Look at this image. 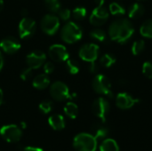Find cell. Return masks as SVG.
<instances>
[{
  "instance_id": "52a82bcc",
  "label": "cell",
  "mask_w": 152,
  "mask_h": 151,
  "mask_svg": "<svg viewBox=\"0 0 152 151\" xmlns=\"http://www.w3.org/2000/svg\"><path fill=\"white\" fill-rule=\"evenodd\" d=\"M41 29L49 36L54 35L60 27V20L53 14H46L41 20Z\"/></svg>"
},
{
  "instance_id": "ee69618b",
  "label": "cell",
  "mask_w": 152,
  "mask_h": 151,
  "mask_svg": "<svg viewBox=\"0 0 152 151\" xmlns=\"http://www.w3.org/2000/svg\"><path fill=\"white\" fill-rule=\"evenodd\" d=\"M139 1H146V0H139Z\"/></svg>"
},
{
  "instance_id": "7c38bea8",
  "label": "cell",
  "mask_w": 152,
  "mask_h": 151,
  "mask_svg": "<svg viewBox=\"0 0 152 151\" xmlns=\"http://www.w3.org/2000/svg\"><path fill=\"white\" fill-rule=\"evenodd\" d=\"M109 19V12L103 6H97L90 15V22L94 26H102Z\"/></svg>"
},
{
  "instance_id": "7a4b0ae2",
  "label": "cell",
  "mask_w": 152,
  "mask_h": 151,
  "mask_svg": "<svg viewBox=\"0 0 152 151\" xmlns=\"http://www.w3.org/2000/svg\"><path fill=\"white\" fill-rule=\"evenodd\" d=\"M73 147L77 151H95L97 140L90 133H82L75 136Z\"/></svg>"
},
{
  "instance_id": "44dd1931",
  "label": "cell",
  "mask_w": 152,
  "mask_h": 151,
  "mask_svg": "<svg viewBox=\"0 0 152 151\" xmlns=\"http://www.w3.org/2000/svg\"><path fill=\"white\" fill-rule=\"evenodd\" d=\"M64 113L71 119H75L78 114V108L74 102H68L64 107Z\"/></svg>"
},
{
  "instance_id": "cb8c5ba5",
  "label": "cell",
  "mask_w": 152,
  "mask_h": 151,
  "mask_svg": "<svg viewBox=\"0 0 152 151\" xmlns=\"http://www.w3.org/2000/svg\"><path fill=\"white\" fill-rule=\"evenodd\" d=\"M45 6L52 12H57L61 9V3L59 0H45Z\"/></svg>"
},
{
  "instance_id": "74e56055",
  "label": "cell",
  "mask_w": 152,
  "mask_h": 151,
  "mask_svg": "<svg viewBox=\"0 0 152 151\" xmlns=\"http://www.w3.org/2000/svg\"><path fill=\"white\" fill-rule=\"evenodd\" d=\"M95 2H96V4H98V6H103L105 0H95Z\"/></svg>"
},
{
  "instance_id": "9a60e30c",
  "label": "cell",
  "mask_w": 152,
  "mask_h": 151,
  "mask_svg": "<svg viewBox=\"0 0 152 151\" xmlns=\"http://www.w3.org/2000/svg\"><path fill=\"white\" fill-rule=\"evenodd\" d=\"M0 48L8 54H12L17 53L20 48V44L19 40L12 36H8L0 42Z\"/></svg>"
},
{
  "instance_id": "4dcf8cb0",
  "label": "cell",
  "mask_w": 152,
  "mask_h": 151,
  "mask_svg": "<svg viewBox=\"0 0 152 151\" xmlns=\"http://www.w3.org/2000/svg\"><path fill=\"white\" fill-rule=\"evenodd\" d=\"M142 73L143 75L151 79L152 78V62L151 61H146L142 65Z\"/></svg>"
},
{
  "instance_id": "30bf717a",
  "label": "cell",
  "mask_w": 152,
  "mask_h": 151,
  "mask_svg": "<svg viewBox=\"0 0 152 151\" xmlns=\"http://www.w3.org/2000/svg\"><path fill=\"white\" fill-rule=\"evenodd\" d=\"M110 103L107 100H105L104 98H98L96 99L92 106V110L93 113L99 117L102 122H105L106 121V117L110 111Z\"/></svg>"
},
{
  "instance_id": "ac0fdd59",
  "label": "cell",
  "mask_w": 152,
  "mask_h": 151,
  "mask_svg": "<svg viewBox=\"0 0 152 151\" xmlns=\"http://www.w3.org/2000/svg\"><path fill=\"white\" fill-rule=\"evenodd\" d=\"M49 84H50V79L46 74H39L32 81L33 86L38 90L45 89L49 85Z\"/></svg>"
},
{
  "instance_id": "d6986e66",
  "label": "cell",
  "mask_w": 152,
  "mask_h": 151,
  "mask_svg": "<svg viewBox=\"0 0 152 151\" xmlns=\"http://www.w3.org/2000/svg\"><path fill=\"white\" fill-rule=\"evenodd\" d=\"M144 12H145L144 6L140 3H134L130 6L128 15L129 18L131 19H139L144 14Z\"/></svg>"
},
{
  "instance_id": "5bb4252c",
  "label": "cell",
  "mask_w": 152,
  "mask_h": 151,
  "mask_svg": "<svg viewBox=\"0 0 152 151\" xmlns=\"http://www.w3.org/2000/svg\"><path fill=\"white\" fill-rule=\"evenodd\" d=\"M140 100L133 97L127 93H120L116 97V104L121 109H128L134 107Z\"/></svg>"
},
{
  "instance_id": "ab89813d",
  "label": "cell",
  "mask_w": 152,
  "mask_h": 151,
  "mask_svg": "<svg viewBox=\"0 0 152 151\" xmlns=\"http://www.w3.org/2000/svg\"><path fill=\"white\" fill-rule=\"evenodd\" d=\"M28 13V12L27 10H25V9H23V10L21 11V15H23V16H26Z\"/></svg>"
},
{
  "instance_id": "83f0119b",
  "label": "cell",
  "mask_w": 152,
  "mask_h": 151,
  "mask_svg": "<svg viewBox=\"0 0 152 151\" xmlns=\"http://www.w3.org/2000/svg\"><path fill=\"white\" fill-rule=\"evenodd\" d=\"M90 36L99 42H104L106 40V33L104 30L101 28H95L93 29L90 32Z\"/></svg>"
},
{
  "instance_id": "ba28073f",
  "label": "cell",
  "mask_w": 152,
  "mask_h": 151,
  "mask_svg": "<svg viewBox=\"0 0 152 151\" xmlns=\"http://www.w3.org/2000/svg\"><path fill=\"white\" fill-rule=\"evenodd\" d=\"M36 22L33 19L28 17H24L19 23V35L22 39H28L31 37L36 31Z\"/></svg>"
},
{
  "instance_id": "f1b7e54d",
  "label": "cell",
  "mask_w": 152,
  "mask_h": 151,
  "mask_svg": "<svg viewBox=\"0 0 152 151\" xmlns=\"http://www.w3.org/2000/svg\"><path fill=\"white\" fill-rule=\"evenodd\" d=\"M86 9L83 6H79V7H76L73 11H72V16L75 20H82L86 18Z\"/></svg>"
},
{
  "instance_id": "d4e9b609",
  "label": "cell",
  "mask_w": 152,
  "mask_h": 151,
  "mask_svg": "<svg viewBox=\"0 0 152 151\" xmlns=\"http://www.w3.org/2000/svg\"><path fill=\"white\" fill-rule=\"evenodd\" d=\"M145 48V42L143 40H137L133 43L131 51L134 55H139L141 54Z\"/></svg>"
},
{
  "instance_id": "8fae6325",
  "label": "cell",
  "mask_w": 152,
  "mask_h": 151,
  "mask_svg": "<svg viewBox=\"0 0 152 151\" xmlns=\"http://www.w3.org/2000/svg\"><path fill=\"white\" fill-rule=\"evenodd\" d=\"M48 54L50 58L57 62H62L69 58V54L66 47L62 44H53L48 50Z\"/></svg>"
},
{
  "instance_id": "3957f363",
  "label": "cell",
  "mask_w": 152,
  "mask_h": 151,
  "mask_svg": "<svg viewBox=\"0 0 152 151\" xmlns=\"http://www.w3.org/2000/svg\"><path fill=\"white\" fill-rule=\"evenodd\" d=\"M83 31L81 28L75 22H67L61 28V39L68 44H74L82 38Z\"/></svg>"
},
{
  "instance_id": "7402d4cb",
  "label": "cell",
  "mask_w": 152,
  "mask_h": 151,
  "mask_svg": "<svg viewBox=\"0 0 152 151\" xmlns=\"http://www.w3.org/2000/svg\"><path fill=\"white\" fill-rule=\"evenodd\" d=\"M140 33L144 37L152 38V19L145 20L142 24L140 28Z\"/></svg>"
},
{
  "instance_id": "6da1fadb",
  "label": "cell",
  "mask_w": 152,
  "mask_h": 151,
  "mask_svg": "<svg viewBox=\"0 0 152 151\" xmlns=\"http://www.w3.org/2000/svg\"><path fill=\"white\" fill-rule=\"evenodd\" d=\"M134 28L127 19L114 20L109 28V36L111 40L119 44L127 42L134 35Z\"/></svg>"
},
{
  "instance_id": "277c9868",
  "label": "cell",
  "mask_w": 152,
  "mask_h": 151,
  "mask_svg": "<svg viewBox=\"0 0 152 151\" xmlns=\"http://www.w3.org/2000/svg\"><path fill=\"white\" fill-rule=\"evenodd\" d=\"M92 86L97 93L103 94L110 98L113 97V93L111 90V83L106 76L102 74L96 75L93 80Z\"/></svg>"
},
{
  "instance_id": "60d3db41",
  "label": "cell",
  "mask_w": 152,
  "mask_h": 151,
  "mask_svg": "<svg viewBox=\"0 0 152 151\" xmlns=\"http://www.w3.org/2000/svg\"><path fill=\"white\" fill-rule=\"evenodd\" d=\"M118 83H119L120 85H126V84L127 82H126V81L125 79H120Z\"/></svg>"
},
{
  "instance_id": "ffe728a7",
  "label": "cell",
  "mask_w": 152,
  "mask_h": 151,
  "mask_svg": "<svg viewBox=\"0 0 152 151\" xmlns=\"http://www.w3.org/2000/svg\"><path fill=\"white\" fill-rule=\"evenodd\" d=\"M101 151H119V148L116 141L113 139H105L101 146H100Z\"/></svg>"
},
{
  "instance_id": "1f68e13d",
  "label": "cell",
  "mask_w": 152,
  "mask_h": 151,
  "mask_svg": "<svg viewBox=\"0 0 152 151\" xmlns=\"http://www.w3.org/2000/svg\"><path fill=\"white\" fill-rule=\"evenodd\" d=\"M32 69L31 68H27L25 69L21 73H20V78L21 80L23 81H27V80H29L32 77Z\"/></svg>"
},
{
  "instance_id": "5b68a950",
  "label": "cell",
  "mask_w": 152,
  "mask_h": 151,
  "mask_svg": "<svg viewBox=\"0 0 152 151\" xmlns=\"http://www.w3.org/2000/svg\"><path fill=\"white\" fill-rule=\"evenodd\" d=\"M50 94L53 99L57 101H63L67 99H72L76 96L75 93L70 94L68 86L62 82H54L50 87Z\"/></svg>"
},
{
  "instance_id": "2e32d148",
  "label": "cell",
  "mask_w": 152,
  "mask_h": 151,
  "mask_svg": "<svg viewBox=\"0 0 152 151\" xmlns=\"http://www.w3.org/2000/svg\"><path fill=\"white\" fill-rule=\"evenodd\" d=\"M91 130H92V135L97 141L101 140V139H104L109 133V129L103 125V122L94 124L92 126Z\"/></svg>"
},
{
  "instance_id": "7bdbcfd3",
  "label": "cell",
  "mask_w": 152,
  "mask_h": 151,
  "mask_svg": "<svg viewBox=\"0 0 152 151\" xmlns=\"http://www.w3.org/2000/svg\"><path fill=\"white\" fill-rule=\"evenodd\" d=\"M20 126H21V128H26V123L25 122H21L20 123Z\"/></svg>"
},
{
  "instance_id": "4fadbf2b",
  "label": "cell",
  "mask_w": 152,
  "mask_h": 151,
  "mask_svg": "<svg viewBox=\"0 0 152 151\" xmlns=\"http://www.w3.org/2000/svg\"><path fill=\"white\" fill-rule=\"evenodd\" d=\"M45 58L46 56L43 52L39 50H36L27 55L26 62L29 68H31L32 69H36L40 68L44 64Z\"/></svg>"
},
{
  "instance_id": "836d02e7",
  "label": "cell",
  "mask_w": 152,
  "mask_h": 151,
  "mask_svg": "<svg viewBox=\"0 0 152 151\" xmlns=\"http://www.w3.org/2000/svg\"><path fill=\"white\" fill-rule=\"evenodd\" d=\"M54 70V65L52 63V62H46L45 65H44V71L45 73L47 75V74H51L53 73Z\"/></svg>"
},
{
  "instance_id": "b9f144b4",
  "label": "cell",
  "mask_w": 152,
  "mask_h": 151,
  "mask_svg": "<svg viewBox=\"0 0 152 151\" xmlns=\"http://www.w3.org/2000/svg\"><path fill=\"white\" fill-rule=\"evenodd\" d=\"M4 8V1L3 0H0V11Z\"/></svg>"
},
{
  "instance_id": "603a6c76",
  "label": "cell",
  "mask_w": 152,
  "mask_h": 151,
  "mask_svg": "<svg viewBox=\"0 0 152 151\" xmlns=\"http://www.w3.org/2000/svg\"><path fill=\"white\" fill-rule=\"evenodd\" d=\"M100 63L105 68H110L113 64L116 63V57L113 54L110 53H105L103 54L100 59Z\"/></svg>"
},
{
  "instance_id": "f35d334b",
  "label": "cell",
  "mask_w": 152,
  "mask_h": 151,
  "mask_svg": "<svg viewBox=\"0 0 152 151\" xmlns=\"http://www.w3.org/2000/svg\"><path fill=\"white\" fill-rule=\"evenodd\" d=\"M3 99H4V94H3V91L2 89H0V105L3 102Z\"/></svg>"
},
{
  "instance_id": "d6a6232c",
  "label": "cell",
  "mask_w": 152,
  "mask_h": 151,
  "mask_svg": "<svg viewBox=\"0 0 152 151\" xmlns=\"http://www.w3.org/2000/svg\"><path fill=\"white\" fill-rule=\"evenodd\" d=\"M58 12H59V17L62 20H68L70 18V11L67 8L60 9V11Z\"/></svg>"
},
{
  "instance_id": "e575fe53",
  "label": "cell",
  "mask_w": 152,
  "mask_h": 151,
  "mask_svg": "<svg viewBox=\"0 0 152 151\" xmlns=\"http://www.w3.org/2000/svg\"><path fill=\"white\" fill-rule=\"evenodd\" d=\"M99 68H98V65L95 63V61L94 62H90V65H89V71L91 73H96L98 71Z\"/></svg>"
},
{
  "instance_id": "8d00e7d4",
  "label": "cell",
  "mask_w": 152,
  "mask_h": 151,
  "mask_svg": "<svg viewBox=\"0 0 152 151\" xmlns=\"http://www.w3.org/2000/svg\"><path fill=\"white\" fill-rule=\"evenodd\" d=\"M3 66H4V59H3L2 53H1V52H0V71H1V69H2V68H3Z\"/></svg>"
},
{
  "instance_id": "8992f818",
  "label": "cell",
  "mask_w": 152,
  "mask_h": 151,
  "mask_svg": "<svg viewBox=\"0 0 152 151\" xmlns=\"http://www.w3.org/2000/svg\"><path fill=\"white\" fill-rule=\"evenodd\" d=\"M0 135L5 142L9 143H16L20 142L22 136V132L20 127L16 125H6L1 127Z\"/></svg>"
},
{
  "instance_id": "4316f807",
  "label": "cell",
  "mask_w": 152,
  "mask_h": 151,
  "mask_svg": "<svg viewBox=\"0 0 152 151\" xmlns=\"http://www.w3.org/2000/svg\"><path fill=\"white\" fill-rule=\"evenodd\" d=\"M110 12L113 15H123L126 13L125 8L118 3L113 2L110 4Z\"/></svg>"
},
{
  "instance_id": "d590c367",
  "label": "cell",
  "mask_w": 152,
  "mask_h": 151,
  "mask_svg": "<svg viewBox=\"0 0 152 151\" xmlns=\"http://www.w3.org/2000/svg\"><path fill=\"white\" fill-rule=\"evenodd\" d=\"M22 151H44L42 149L38 147H26L23 149Z\"/></svg>"
},
{
  "instance_id": "f546056e",
  "label": "cell",
  "mask_w": 152,
  "mask_h": 151,
  "mask_svg": "<svg viewBox=\"0 0 152 151\" xmlns=\"http://www.w3.org/2000/svg\"><path fill=\"white\" fill-rule=\"evenodd\" d=\"M53 102L50 101H44L40 102V104H39V109L44 114L50 113L53 109Z\"/></svg>"
},
{
  "instance_id": "e0dca14e",
  "label": "cell",
  "mask_w": 152,
  "mask_h": 151,
  "mask_svg": "<svg viewBox=\"0 0 152 151\" xmlns=\"http://www.w3.org/2000/svg\"><path fill=\"white\" fill-rule=\"evenodd\" d=\"M48 123H49L50 126L55 131H61V130L64 129V127H65L64 117L60 114L52 115L48 118Z\"/></svg>"
},
{
  "instance_id": "9c48e42d",
  "label": "cell",
  "mask_w": 152,
  "mask_h": 151,
  "mask_svg": "<svg viewBox=\"0 0 152 151\" xmlns=\"http://www.w3.org/2000/svg\"><path fill=\"white\" fill-rule=\"evenodd\" d=\"M79 57L87 62H94L99 55V46L95 44H86L79 50Z\"/></svg>"
},
{
  "instance_id": "484cf974",
  "label": "cell",
  "mask_w": 152,
  "mask_h": 151,
  "mask_svg": "<svg viewBox=\"0 0 152 151\" xmlns=\"http://www.w3.org/2000/svg\"><path fill=\"white\" fill-rule=\"evenodd\" d=\"M66 68H67V70L69 71V74L71 75H76L79 72V64L74 61V60H70V59H68L67 60V62H66Z\"/></svg>"
}]
</instances>
